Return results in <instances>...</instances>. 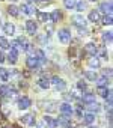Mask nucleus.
Listing matches in <instances>:
<instances>
[{"mask_svg":"<svg viewBox=\"0 0 113 128\" xmlns=\"http://www.w3.org/2000/svg\"><path fill=\"white\" fill-rule=\"evenodd\" d=\"M59 41H60L62 44H70V41H71V33H70L68 29L59 30Z\"/></svg>","mask_w":113,"mask_h":128,"instance_id":"f257e3e1","label":"nucleus"},{"mask_svg":"<svg viewBox=\"0 0 113 128\" xmlns=\"http://www.w3.org/2000/svg\"><path fill=\"white\" fill-rule=\"evenodd\" d=\"M26 65H27V68H30V70H38V68L41 66V63H39V60H38L35 56H29L27 60H26Z\"/></svg>","mask_w":113,"mask_h":128,"instance_id":"f03ea898","label":"nucleus"},{"mask_svg":"<svg viewBox=\"0 0 113 128\" xmlns=\"http://www.w3.org/2000/svg\"><path fill=\"white\" fill-rule=\"evenodd\" d=\"M51 83L54 84V88L58 89V90H65L66 89V83L62 78H59V77H53L51 78Z\"/></svg>","mask_w":113,"mask_h":128,"instance_id":"7ed1b4c3","label":"nucleus"},{"mask_svg":"<svg viewBox=\"0 0 113 128\" xmlns=\"http://www.w3.org/2000/svg\"><path fill=\"white\" fill-rule=\"evenodd\" d=\"M60 113H62L64 116H68V118H71V114L74 113V110H72L71 104H68V102H64V104L60 106Z\"/></svg>","mask_w":113,"mask_h":128,"instance_id":"20e7f679","label":"nucleus"},{"mask_svg":"<svg viewBox=\"0 0 113 128\" xmlns=\"http://www.w3.org/2000/svg\"><path fill=\"white\" fill-rule=\"evenodd\" d=\"M26 30H27V33H29V35H35V33H36V30H38V24H36L35 21L29 20V21L26 23Z\"/></svg>","mask_w":113,"mask_h":128,"instance_id":"39448f33","label":"nucleus"},{"mask_svg":"<svg viewBox=\"0 0 113 128\" xmlns=\"http://www.w3.org/2000/svg\"><path fill=\"white\" fill-rule=\"evenodd\" d=\"M18 108H21V110H26V108H29L30 107V104H32V101L27 98V96H23V98H20L18 100Z\"/></svg>","mask_w":113,"mask_h":128,"instance_id":"423d86ee","label":"nucleus"},{"mask_svg":"<svg viewBox=\"0 0 113 128\" xmlns=\"http://www.w3.org/2000/svg\"><path fill=\"white\" fill-rule=\"evenodd\" d=\"M72 21H74V24H76L78 29L86 27V20H84L82 15H74V17H72Z\"/></svg>","mask_w":113,"mask_h":128,"instance_id":"0eeeda50","label":"nucleus"},{"mask_svg":"<svg viewBox=\"0 0 113 128\" xmlns=\"http://www.w3.org/2000/svg\"><path fill=\"white\" fill-rule=\"evenodd\" d=\"M84 51H86L88 54H90V56H96V51H98V47H96L95 44H92V42H89V44H86V45H84Z\"/></svg>","mask_w":113,"mask_h":128,"instance_id":"6e6552de","label":"nucleus"},{"mask_svg":"<svg viewBox=\"0 0 113 128\" xmlns=\"http://www.w3.org/2000/svg\"><path fill=\"white\" fill-rule=\"evenodd\" d=\"M21 11H23L26 15H33V14H36V9H35V6H32V5H29V3L23 5V6H21Z\"/></svg>","mask_w":113,"mask_h":128,"instance_id":"1a4fd4ad","label":"nucleus"},{"mask_svg":"<svg viewBox=\"0 0 113 128\" xmlns=\"http://www.w3.org/2000/svg\"><path fill=\"white\" fill-rule=\"evenodd\" d=\"M100 9L104 11L106 15H112V2H104V3H101Z\"/></svg>","mask_w":113,"mask_h":128,"instance_id":"9d476101","label":"nucleus"},{"mask_svg":"<svg viewBox=\"0 0 113 128\" xmlns=\"http://www.w3.org/2000/svg\"><path fill=\"white\" fill-rule=\"evenodd\" d=\"M44 124H45L48 128H56V126H58L56 119H53V118H50V116H45V118H44Z\"/></svg>","mask_w":113,"mask_h":128,"instance_id":"9b49d317","label":"nucleus"},{"mask_svg":"<svg viewBox=\"0 0 113 128\" xmlns=\"http://www.w3.org/2000/svg\"><path fill=\"white\" fill-rule=\"evenodd\" d=\"M17 57H18V51L14 50V48H11V51H9V54H8L9 63H17Z\"/></svg>","mask_w":113,"mask_h":128,"instance_id":"f8f14e48","label":"nucleus"},{"mask_svg":"<svg viewBox=\"0 0 113 128\" xmlns=\"http://www.w3.org/2000/svg\"><path fill=\"white\" fill-rule=\"evenodd\" d=\"M100 18H101V15H100V11H90V14H89V21H92V23H96V21H100Z\"/></svg>","mask_w":113,"mask_h":128,"instance_id":"ddd939ff","label":"nucleus"},{"mask_svg":"<svg viewBox=\"0 0 113 128\" xmlns=\"http://www.w3.org/2000/svg\"><path fill=\"white\" fill-rule=\"evenodd\" d=\"M60 18H62V12H60V11H53V12L50 14V20H51L53 23H58Z\"/></svg>","mask_w":113,"mask_h":128,"instance_id":"4468645a","label":"nucleus"},{"mask_svg":"<svg viewBox=\"0 0 113 128\" xmlns=\"http://www.w3.org/2000/svg\"><path fill=\"white\" fill-rule=\"evenodd\" d=\"M9 77H11V72H9L8 70L0 68V80H2V82H8V80H9Z\"/></svg>","mask_w":113,"mask_h":128,"instance_id":"2eb2a0df","label":"nucleus"},{"mask_svg":"<svg viewBox=\"0 0 113 128\" xmlns=\"http://www.w3.org/2000/svg\"><path fill=\"white\" fill-rule=\"evenodd\" d=\"M3 29H5V33L6 35H14V32H15V26L12 24V23H6L5 26H3Z\"/></svg>","mask_w":113,"mask_h":128,"instance_id":"dca6fc26","label":"nucleus"},{"mask_svg":"<svg viewBox=\"0 0 113 128\" xmlns=\"http://www.w3.org/2000/svg\"><path fill=\"white\" fill-rule=\"evenodd\" d=\"M21 122L26 125H35V118H33V114H26V116H23Z\"/></svg>","mask_w":113,"mask_h":128,"instance_id":"f3484780","label":"nucleus"},{"mask_svg":"<svg viewBox=\"0 0 113 128\" xmlns=\"http://www.w3.org/2000/svg\"><path fill=\"white\" fill-rule=\"evenodd\" d=\"M83 76H84L88 80H90V82H95V80L98 78V76H96V72H95V71H84V72H83Z\"/></svg>","mask_w":113,"mask_h":128,"instance_id":"a211bd4d","label":"nucleus"},{"mask_svg":"<svg viewBox=\"0 0 113 128\" xmlns=\"http://www.w3.org/2000/svg\"><path fill=\"white\" fill-rule=\"evenodd\" d=\"M82 100H83V102L90 104V102H95V95H94V94H84V95L82 96Z\"/></svg>","mask_w":113,"mask_h":128,"instance_id":"6ab92c4d","label":"nucleus"},{"mask_svg":"<svg viewBox=\"0 0 113 128\" xmlns=\"http://www.w3.org/2000/svg\"><path fill=\"white\" fill-rule=\"evenodd\" d=\"M89 66L90 68H100V59L96 56H92L89 59Z\"/></svg>","mask_w":113,"mask_h":128,"instance_id":"aec40b11","label":"nucleus"},{"mask_svg":"<svg viewBox=\"0 0 113 128\" xmlns=\"http://www.w3.org/2000/svg\"><path fill=\"white\" fill-rule=\"evenodd\" d=\"M94 120H95V114H94V113H86V114L83 116V124H88V125H89V124H92Z\"/></svg>","mask_w":113,"mask_h":128,"instance_id":"412c9836","label":"nucleus"},{"mask_svg":"<svg viewBox=\"0 0 113 128\" xmlns=\"http://www.w3.org/2000/svg\"><path fill=\"white\" fill-rule=\"evenodd\" d=\"M8 12H9V15H12V17H18V14H20V9H18L15 5H9V8H8Z\"/></svg>","mask_w":113,"mask_h":128,"instance_id":"4be33fe9","label":"nucleus"},{"mask_svg":"<svg viewBox=\"0 0 113 128\" xmlns=\"http://www.w3.org/2000/svg\"><path fill=\"white\" fill-rule=\"evenodd\" d=\"M86 108H88V110H89L90 113H94V112L96 113V112L100 110V104H98V102L95 101V102H90V104H88V106H86Z\"/></svg>","mask_w":113,"mask_h":128,"instance_id":"5701e85b","label":"nucleus"},{"mask_svg":"<svg viewBox=\"0 0 113 128\" xmlns=\"http://www.w3.org/2000/svg\"><path fill=\"white\" fill-rule=\"evenodd\" d=\"M38 86L42 88V89H48V88H50V82H48V78H39V80H38Z\"/></svg>","mask_w":113,"mask_h":128,"instance_id":"b1692460","label":"nucleus"},{"mask_svg":"<svg viewBox=\"0 0 113 128\" xmlns=\"http://www.w3.org/2000/svg\"><path fill=\"white\" fill-rule=\"evenodd\" d=\"M76 3H77V0H64V5H65L66 9H74Z\"/></svg>","mask_w":113,"mask_h":128,"instance_id":"393cba45","label":"nucleus"},{"mask_svg":"<svg viewBox=\"0 0 113 128\" xmlns=\"http://www.w3.org/2000/svg\"><path fill=\"white\" fill-rule=\"evenodd\" d=\"M38 20H39V21H42V23L48 21V20H50V14H45V12H38Z\"/></svg>","mask_w":113,"mask_h":128,"instance_id":"a878e982","label":"nucleus"},{"mask_svg":"<svg viewBox=\"0 0 113 128\" xmlns=\"http://www.w3.org/2000/svg\"><path fill=\"white\" fill-rule=\"evenodd\" d=\"M95 82H96V86H98V88L106 86V84H107V77H104V76H102V77H98Z\"/></svg>","mask_w":113,"mask_h":128,"instance_id":"bb28decb","label":"nucleus"},{"mask_svg":"<svg viewBox=\"0 0 113 128\" xmlns=\"http://www.w3.org/2000/svg\"><path fill=\"white\" fill-rule=\"evenodd\" d=\"M108 92H110V90L107 89V86H101V88H98V95H101V96H104V98L108 95Z\"/></svg>","mask_w":113,"mask_h":128,"instance_id":"cd10ccee","label":"nucleus"},{"mask_svg":"<svg viewBox=\"0 0 113 128\" xmlns=\"http://www.w3.org/2000/svg\"><path fill=\"white\" fill-rule=\"evenodd\" d=\"M76 8H77V11H78V12H83V11L86 9V2H83V0H80L78 3H76Z\"/></svg>","mask_w":113,"mask_h":128,"instance_id":"c85d7f7f","label":"nucleus"},{"mask_svg":"<svg viewBox=\"0 0 113 128\" xmlns=\"http://www.w3.org/2000/svg\"><path fill=\"white\" fill-rule=\"evenodd\" d=\"M0 47H2V48H9L11 47L9 42H8V39L3 38V36H0Z\"/></svg>","mask_w":113,"mask_h":128,"instance_id":"c756f323","label":"nucleus"},{"mask_svg":"<svg viewBox=\"0 0 113 128\" xmlns=\"http://www.w3.org/2000/svg\"><path fill=\"white\" fill-rule=\"evenodd\" d=\"M113 21H112V15H104L102 17V24L104 26H110Z\"/></svg>","mask_w":113,"mask_h":128,"instance_id":"7c9ffc66","label":"nucleus"},{"mask_svg":"<svg viewBox=\"0 0 113 128\" xmlns=\"http://www.w3.org/2000/svg\"><path fill=\"white\" fill-rule=\"evenodd\" d=\"M102 39H104V42H112V32H104Z\"/></svg>","mask_w":113,"mask_h":128,"instance_id":"2f4dec72","label":"nucleus"},{"mask_svg":"<svg viewBox=\"0 0 113 128\" xmlns=\"http://www.w3.org/2000/svg\"><path fill=\"white\" fill-rule=\"evenodd\" d=\"M47 104H48V107H45L47 112H50V113H51V112H56V102L50 101V102H47Z\"/></svg>","mask_w":113,"mask_h":128,"instance_id":"473e14b6","label":"nucleus"},{"mask_svg":"<svg viewBox=\"0 0 113 128\" xmlns=\"http://www.w3.org/2000/svg\"><path fill=\"white\" fill-rule=\"evenodd\" d=\"M77 86H78V89H82V90H84V89H86V83H84V82H78V83H77Z\"/></svg>","mask_w":113,"mask_h":128,"instance_id":"72a5a7b5","label":"nucleus"},{"mask_svg":"<svg viewBox=\"0 0 113 128\" xmlns=\"http://www.w3.org/2000/svg\"><path fill=\"white\" fill-rule=\"evenodd\" d=\"M0 62H5V54L0 51Z\"/></svg>","mask_w":113,"mask_h":128,"instance_id":"f704fd0d","label":"nucleus"},{"mask_svg":"<svg viewBox=\"0 0 113 128\" xmlns=\"http://www.w3.org/2000/svg\"><path fill=\"white\" fill-rule=\"evenodd\" d=\"M36 2H39V3H48V0H36Z\"/></svg>","mask_w":113,"mask_h":128,"instance_id":"c9c22d12","label":"nucleus"},{"mask_svg":"<svg viewBox=\"0 0 113 128\" xmlns=\"http://www.w3.org/2000/svg\"><path fill=\"white\" fill-rule=\"evenodd\" d=\"M35 128H42V125H39V124H38V125H36Z\"/></svg>","mask_w":113,"mask_h":128,"instance_id":"e433bc0d","label":"nucleus"},{"mask_svg":"<svg viewBox=\"0 0 113 128\" xmlns=\"http://www.w3.org/2000/svg\"><path fill=\"white\" fill-rule=\"evenodd\" d=\"M90 2H95V0H90Z\"/></svg>","mask_w":113,"mask_h":128,"instance_id":"4c0bfd02","label":"nucleus"},{"mask_svg":"<svg viewBox=\"0 0 113 128\" xmlns=\"http://www.w3.org/2000/svg\"><path fill=\"white\" fill-rule=\"evenodd\" d=\"M5 128H9V126H5Z\"/></svg>","mask_w":113,"mask_h":128,"instance_id":"58836bf2","label":"nucleus"}]
</instances>
